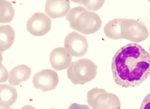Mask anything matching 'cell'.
Instances as JSON below:
<instances>
[{
  "label": "cell",
  "mask_w": 150,
  "mask_h": 109,
  "mask_svg": "<svg viewBox=\"0 0 150 109\" xmlns=\"http://www.w3.org/2000/svg\"><path fill=\"white\" fill-rule=\"evenodd\" d=\"M111 68L113 80L118 85L139 86L150 75V53L138 44H128L113 56Z\"/></svg>",
  "instance_id": "6da1fadb"
},
{
  "label": "cell",
  "mask_w": 150,
  "mask_h": 109,
  "mask_svg": "<svg viewBox=\"0 0 150 109\" xmlns=\"http://www.w3.org/2000/svg\"><path fill=\"white\" fill-rule=\"evenodd\" d=\"M66 20L69 22L70 28L86 35L96 33L102 26L99 16L82 6L71 8Z\"/></svg>",
  "instance_id": "7a4b0ae2"
},
{
  "label": "cell",
  "mask_w": 150,
  "mask_h": 109,
  "mask_svg": "<svg viewBox=\"0 0 150 109\" xmlns=\"http://www.w3.org/2000/svg\"><path fill=\"white\" fill-rule=\"evenodd\" d=\"M97 69V66L93 61L81 58L71 63L67 71V76L74 85H83L95 78Z\"/></svg>",
  "instance_id": "3957f363"
},
{
  "label": "cell",
  "mask_w": 150,
  "mask_h": 109,
  "mask_svg": "<svg viewBox=\"0 0 150 109\" xmlns=\"http://www.w3.org/2000/svg\"><path fill=\"white\" fill-rule=\"evenodd\" d=\"M88 104L92 109H120L121 103L116 94L107 93L104 89L96 88L87 94Z\"/></svg>",
  "instance_id": "277c9868"
},
{
  "label": "cell",
  "mask_w": 150,
  "mask_h": 109,
  "mask_svg": "<svg viewBox=\"0 0 150 109\" xmlns=\"http://www.w3.org/2000/svg\"><path fill=\"white\" fill-rule=\"evenodd\" d=\"M121 29L122 39L135 43L144 41L149 35L146 25L142 22L135 19H123Z\"/></svg>",
  "instance_id": "5b68a950"
},
{
  "label": "cell",
  "mask_w": 150,
  "mask_h": 109,
  "mask_svg": "<svg viewBox=\"0 0 150 109\" xmlns=\"http://www.w3.org/2000/svg\"><path fill=\"white\" fill-rule=\"evenodd\" d=\"M64 46L69 54L76 57L85 56L88 48L86 37L76 32L68 34L65 38Z\"/></svg>",
  "instance_id": "8992f818"
},
{
  "label": "cell",
  "mask_w": 150,
  "mask_h": 109,
  "mask_svg": "<svg viewBox=\"0 0 150 109\" xmlns=\"http://www.w3.org/2000/svg\"><path fill=\"white\" fill-rule=\"evenodd\" d=\"M52 21L45 14L37 12L33 14L27 21V31L33 35L43 36L51 30Z\"/></svg>",
  "instance_id": "52a82bcc"
},
{
  "label": "cell",
  "mask_w": 150,
  "mask_h": 109,
  "mask_svg": "<svg viewBox=\"0 0 150 109\" xmlns=\"http://www.w3.org/2000/svg\"><path fill=\"white\" fill-rule=\"evenodd\" d=\"M59 82L58 74L54 71L45 69L37 72L34 76L33 83L35 88L43 92L54 89Z\"/></svg>",
  "instance_id": "ba28073f"
},
{
  "label": "cell",
  "mask_w": 150,
  "mask_h": 109,
  "mask_svg": "<svg viewBox=\"0 0 150 109\" xmlns=\"http://www.w3.org/2000/svg\"><path fill=\"white\" fill-rule=\"evenodd\" d=\"M50 62L52 67L57 71L67 69L72 62V56L64 48H54L50 55Z\"/></svg>",
  "instance_id": "9c48e42d"
},
{
  "label": "cell",
  "mask_w": 150,
  "mask_h": 109,
  "mask_svg": "<svg viewBox=\"0 0 150 109\" xmlns=\"http://www.w3.org/2000/svg\"><path fill=\"white\" fill-rule=\"evenodd\" d=\"M70 2L68 0H48L45 5V11L51 18L64 17L68 13Z\"/></svg>",
  "instance_id": "30bf717a"
},
{
  "label": "cell",
  "mask_w": 150,
  "mask_h": 109,
  "mask_svg": "<svg viewBox=\"0 0 150 109\" xmlns=\"http://www.w3.org/2000/svg\"><path fill=\"white\" fill-rule=\"evenodd\" d=\"M31 68L25 65H20L13 68L9 73V84L16 86L21 82L27 81L31 75Z\"/></svg>",
  "instance_id": "8fae6325"
},
{
  "label": "cell",
  "mask_w": 150,
  "mask_h": 109,
  "mask_svg": "<svg viewBox=\"0 0 150 109\" xmlns=\"http://www.w3.org/2000/svg\"><path fill=\"white\" fill-rule=\"evenodd\" d=\"M17 91L13 86L8 84L0 85V105L2 108H8L12 105L17 98Z\"/></svg>",
  "instance_id": "7c38bea8"
},
{
  "label": "cell",
  "mask_w": 150,
  "mask_h": 109,
  "mask_svg": "<svg viewBox=\"0 0 150 109\" xmlns=\"http://www.w3.org/2000/svg\"><path fill=\"white\" fill-rule=\"evenodd\" d=\"M15 33L12 26L9 25L0 26V51L1 53L8 49L14 41Z\"/></svg>",
  "instance_id": "4fadbf2b"
},
{
  "label": "cell",
  "mask_w": 150,
  "mask_h": 109,
  "mask_svg": "<svg viewBox=\"0 0 150 109\" xmlns=\"http://www.w3.org/2000/svg\"><path fill=\"white\" fill-rule=\"evenodd\" d=\"M123 19H114L110 21L104 28L105 35L110 39L117 40L122 39L121 36L122 22Z\"/></svg>",
  "instance_id": "5bb4252c"
},
{
  "label": "cell",
  "mask_w": 150,
  "mask_h": 109,
  "mask_svg": "<svg viewBox=\"0 0 150 109\" xmlns=\"http://www.w3.org/2000/svg\"><path fill=\"white\" fill-rule=\"evenodd\" d=\"M15 10L11 3L8 1H0V22L8 23L14 18Z\"/></svg>",
  "instance_id": "9a60e30c"
},
{
  "label": "cell",
  "mask_w": 150,
  "mask_h": 109,
  "mask_svg": "<svg viewBox=\"0 0 150 109\" xmlns=\"http://www.w3.org/2000/svg\"><path fill=\"white\" fill-rule=\"evenodd\" d=\"M76 3L82 4L88 10L97 11L103 7L105 1H73Z\"/></svg>",
  "instance_id": "2e32d148"
},
{
  "label": "cell",
  "mask_w": 150,
  "mask_h": 109,
  "mask_svg": "<svg viewBox=\"0 0 150 109\" xmlns=\"http://www.w3.org/2000/svg\"><path fill=\"white\" fill-rule=\"evenodd\" d=\"M140 109H150V93L144 98Z\"/></svg>",
  "instance_id": "e0dca14e"
},
{
  "label": "cell",
  "mask_w": 150,
  "mask_h": 109,
  "mask_svg": "<svg viewBox=\"0 0 150 109\" xmlns=\"http://www.w3.org/2000/svg\"><path fill=\"white\" fill-rule=\"evenodd\" d=\"M67 109H90L89 107L85 104L73 103L71 104Z\"/></svg>",
  "instance_id": "ac0fdd59"
},
{
  "label": "cell",
  "mask_w": 150,
  "mask_h": 109,
  "mask_svg": "<svg viewBox=\"0 0 150 109\" xmlns=\"http://www.w3.org/2000/svg\"><path fill=\"white\" fill-rule=\"evenodd\" d=\"M21 109H35V108L34 107L31 106V105H27L24 106V107H23V108H21Z\"/></svg>",
  "instance_id": "d6986e66"
},
{
  "label": "cell",
  "mask_w": 150,
  "mask_h": 109,
  "mask_svg": "<svg viewBox=\"0 0 150 109\" xmlns=\"http://www.w3.org/2000/svg\"><path fill=\"white\" fill-rule=\"evenodd\" d=\"M149 52L150 54V45L149 46Z\"/></svg>",
  "instance_id": "ffe728a7"
},
{
  "label": "cell",
  "mask_w": 150,
  "mask_h": 109,
  "mask_svg": "<svg viewBox=\"0 0 150 109\" xmlns=\"http://www.w3.org/2000/svg\"></svg>",
  "instance_id": "44dd1931"
},
{
  "label": "cell",
  "mask_w": 150,
  "mask_h": 109,
  "mask_svg": "<svg viewBox=\"0 0 150 109\" xmlns=\"http://www.w3.org/2000/svg\"></svg>",
  "instance_id": "7402d4cb"
}]
</instances>
